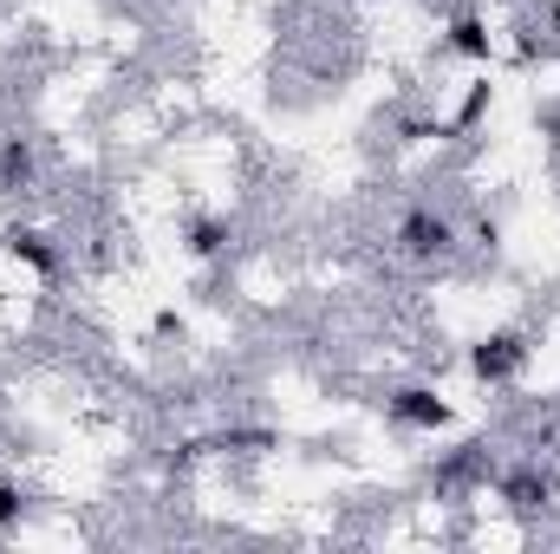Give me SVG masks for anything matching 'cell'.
<instances>
[{"label": "cell", "mask_w": 560, "mask_h": 554, "mask_svg": "<svg viewBox=\"0 0 560 554\" xmlns=\"http://www.w3.org/2000/svg\"><path fill=\"white\" fill-rule=\"evenodd\" d=\"M469 235H476V249H495V242H502V222H495V216H476Z\"/></svg>", "instance_id": "cell-11"}, {"label": "cell", "mask_w": 560, "mask_h": 554, "mask_svg": "<svg viewBox=\"0 0 560 554\" xmlns=\"http://www.w3.org/2000/svg\"><path fill=\"white\" fill-rule=\"evenodd\" d=\"M392 242H398V255H405V262H418V268H443V262H450V255L463 249V222H456L450 209L411 203V209L398 216Z\"/></svg>", "instance_id": "cell-1"}, {"label": "cell", "mask_w": 560, "mask_h": 554, "mask_svg": "<svg viewBox=\"0 0 560 554\" xmlns=\"http://www.w3.org/2000/svg\"><path fill=\"white\" fill-rule=\"evenodd\" d=\"M502 503H509V509H548V503H555V476L535 470V463H522L515 476H502Z\"/></svg>", "instance_id": "cell-8"}, {"label": "cell", "mask_w": 560, "mask_h": 554, "mask_svg": "<svg viewBox=\"0 0 560 554\" xmlns=\"http://www.w3.org/2000/svg\"><path fill=\"white\" fill-rule=\"evenodd\" d=\"M183 249H189L196 262H215V255H229V249H235V222H229V216H189Z\"/></svg>", "instance_id": "cell-6"}, {"label": "cell", "mask_w": 560, "mask_h": 554, "mask_svg": "<svg viewBox=\"0 0 560 554\" xmlns=\"http://www.w3.org/2000/svg\"><path fill=\"white\" fill-rule=\"evenodd\" d=\"M39 183V157L26 138H0V196H20Z\"/></svg>", "instance_id": "cell-7"}, {"label": "cell", "mask_w": 560, "mask_h": 554, "mask_svg": "<svg viewBox=\"0 0 560 554\" xmlns=\"http://www.w3.org/2000/svg\"><path fill=\"white\" fill-rule=\"evenodd\" d=\"M463 366H469V379L476 385H489V392H502V385H515L522 379V366H528V339L522 333H482L469 353H463Z\"/></svg>", "instance_id": "cell-2"}, {"label": "cell", "mask_w": 560, "mask_h": 554, "mask_svg": "<svg viewBox=\"0 0 560 554\" xmlns=\"http://www.w3.org/2000/svg\"><path fill=\"white\" fill-rule=\"evenodd\" d=\"M26 522V489L20 483H0V535H13Z\"/></svg>", "instance_id": "cell-10"}, {"label": "cell", "mask_w": 560, "mask_h": 554, "mask_svg": "<svg viewBox=\"0 0 560 554\" xmlns=\"http://www.w3.org/2000/svg\"><path fill=\"white\" fill-rule=\"evenodd\" d=\"M509 7H522V0H509Z\"/></svg>", "instance_id": "cell-12"}, {"label": "cell", "mask_w": 560, "mask_h": 554, "mask_svg": "<svg viewBox=\"0 0 560 554\" xmlns=\"http://www.w3.org/2000/svg\"><path fill=\"white\" fill-rule=\"evenodd\" d=\"M489 112H495V85H489V79H469V92H463V105H456L450 131H456V138H469V131H476Z\"/></svg>", "instance_id": "cell-9"}, {"label": "cell", "mask_w": 560, "mask_h": 554, "mask_svg": "<svg viewBox=\"0 0 560 554\" xmlns=\"http://www.w3.org/2000/svg\"><path fill=\"white\" fill-rule=\"evenodd\" d=\"M385 412H392V424H405V430H418V437L456 430V405H450L436 385H398V392L385 399Z\"/></svg>", "instance_id": "cell-3"}, {"label": "cell", "mask_w": 560, "mask_h": 554, "mask_svg": "<svg viewBox=\"0 0 560 554\" xmlns=\"http://www.w3.org/2000/svg\"><path fill=\"white\" fill-rule=\"evenodd\" d=\"M443 53H456V59H469V66H489V59H495V26H489V13H482V7H456V13L443 20Z\"/></svg>", "instance_id": "cell-4"}, {"label": "cell", "mask_w": 560, "mask_h": 554, "mask_svg": "<svg viewBox=\"0 0 560 554\" xmlns=\"http://www.w3.org/2000/svg\"><path fill=\"white\" fill-rule=\"evenodd\" d=\"M7 262L26 268L33 280L66 275V249H59V235H46V229H13V235H7Z\"/></svg>", "instance_id": "cell-5"}]
</instances>
